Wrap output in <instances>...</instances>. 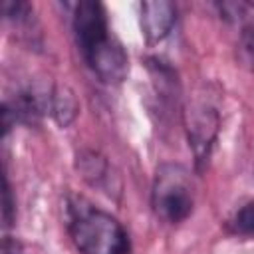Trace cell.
I'll return each mask as SVG.
<instances>
[{
  "instance_id": "obj_12",
  "label": "cell",
  "mask_w": 254,
  "mask_h": 254,
  "mask_svg": "<svg viewBox=\"0 0 254 254\" xmlns=\"http://www.w3.org/2000/svg\"><path fill=\"white\" fill-rule=\"evenodd\" d=\"M4 254H16V252H12V250H10L8 246H6V252H4Z\"/></svg>"
},
{
  "instance_id": "obj_3",
  "label": "cell",
  "mask_w": 254,
  "mask_h": 254,
  "mask_svg": "<svg viewBox=\"0 0 254 254\" xmlns=\"http://www.w3.org/2000/svg\"><path fill=\"white\" fill-rule=\"evenodd\" d=\"M151 208L167 224L185 222L194 208V183L181 163H161L151 185Z\"/></svg>"
},
{
  "instance_id": "obj_10",
  "label": "cell",
  "mask_w": 254,
  "mask_h": 254,
  "mask_svg": "<svg viewBox=\"0 0 254 254\" xmlns=\"http://www.w3.org/2000/svg\"><path fill=\"white\" fill-rule=\"evenodd\" d=\"M228 230L232 234L238 236H246V238H254V200H248L244 204H240L228 218L226 222Z\"/></svg>"
},
{
  "instance_id": "obj_6",
  "label": "cell",
  "mask_w": 254,
  "mask_h": 254,
  "mask_svg": "<svg viewBox=\"0 0 254 254\" xmlns=\"http://www.w3.org/2000/svg\"><path fill=\"white\" fill-rule=\"evenodd\" d=\"M218 10L224 20L236 24L238 32V60L242 65L254 69V2H222Z\"/></svg>"
},
{
  "instance_id": "obj_2",
  "label": "cell",
  "mask_w": 254,
  "mask_h": 254,
  "mask_svg": "<svg viewBox=\"0 0 254 254\" xmlns=\"http://www.w3.org/2000/svg\"><path fill=\"white\" fill-rule=\"evenodd\" d=\"M65 226L79 254H131L123 224L79 194L65 198Z\"/></svg>"
},
{
  "instance_id": "obj_5",
  "label": "cell",
  "mask_w": 254,
  "mask_h": 254,
  "mask_svg": "<svg viewBox=\"0 0 254 254\" xmlns=\"http://www.w3.org/2000/svg\"><path fill=\"white\" fill-rule=\"evenodd\" d=\"M177 8L169 0H145L139 4V26L145 42L155 46L163 42L175 28Z\"/></svg>"
},
{
  "instance_id": "obj_11",
  "label": "cell",
  "mask_w": 254,
  "mask_h": 254,
  "mask_svg": "<svg viewBox=\"0 0 254 254\" xmlns=\"http://www.w3.org/2000/svg\"><path fill=\"white\" fill-rule=\"evenodd\" d=\"M2 218H4V224L10 226L12 220H14V210H16V200L12 198V189H10V181L8 177L4 175V190H2Z\"/></svg>"
},
{
  "instance_id": "obj_4",
  "label": "cell",
  "mask_w": 254,
  "mask_h": 254,
  "mask_svg": "<svg viewBox=\"0 0 254 254\" xmlns=\"http://www.w3.org/2000/svg\"><path fill=\"white\" fill-rule=\"evenodd\" d=\"M183 127L187 133L189 149L194 159V169L202 173L210 161L212 149L220 131V113L218 107L204 95L192 97L183 107Z\"/></svg>"
},
{
  "instance_id": "obj_8",
  "label": "cell",
  "mask_w": 254,
  "mask_h": 254,
  "mask_svg": "<svg viewBox=\"0 0 254 254\" xmlns=\"http://www.w3.org/2000/svg\"><path fill=\"white\" fill-rule=\"evenodd\" d=\"M77 111H79V103L73 89L65 83H54L50 93V117L62 129H65L73 123Z\"/></svg>"
},
{
  "instance_id": "obj_7",
  "label": "cell",
  "mask_w": 254,
  "mask_h": 254,
  "mask_svg": "<svg viewBox=\"0 0 254 254\" xmlns=\"http://www.w3.org/2000/svg\"><path fill=\"white\" fill-rule=\"evenodd\" d=\"M75 169L87 185H91L103 192L111 194L113 189H119L113 185L115 175L111 173V165H109L107 157L95 149H79L75 153Z\"/></svg>"
},
{
  "instance_id": "obj_1",
  "label": "cell",
  "mask_w": 254,
  "mask_h": 254,
  "mask_svg": "<svg viewBox=\"0 0 254 254\" xmlns=\"http://www.w3.org/2000/svg\"><path fill=\"white\" fill-rule=\"evenodd\" d=\"M71 30L83 62L103 83L117 85L127 77L129 56L111 34L101 2L79 0L71 4Z\"/></svg>"
},
{
  "instance_id": "obj_9",
  "label": "cell",
  "mask_w": 254,
  "mask_h": 254,
  "mask_svg": "<svg viewBox=\"0 0 254 254\" xmlns=\"http://www.w3.org/2000/svg\"><path fill=\"white\" fill-rule=\"evenodd\" d=\"M2 14L14 26V30L20 34L22 40H28L30 44H34V32L38 28V20L34 18V10L30 4L6 0L2 4Z\"/></svg>"
}]
</instances>
